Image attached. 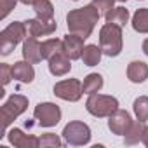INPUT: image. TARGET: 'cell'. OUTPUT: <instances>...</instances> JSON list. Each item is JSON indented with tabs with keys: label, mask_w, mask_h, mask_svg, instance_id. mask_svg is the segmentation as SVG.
<instances>
[{
	"label": "cell",
	"mask_w": 148,
	"mask_h": 148,
	"mask_svg": "<svg viewBox=\"0 0 148 148\" xmlns=\"http://www.w3.org/2000/svg\"><path fill=\"white\" fill-rule=\"evenodd\" d=\"M71 70V64H70V58L66 56L64 51L58 52L56 56H52L49 59V71L56 77H63Z\"/></svg>",
	"instance_id": "obj_14"
},
{
	"label": "cell",
	"mask_w": 148,
	"mask_h": 148,
	"mask_svg": "<svg viewBox=\"0 0 148 148\" xmlns=\"http://www.w3.org/2000/svg\"><path fill=\"white\" fill-rule=\"evenodd\" d=\"M101 87H103V77L99 75V73H89V75L84 79L82 91H84L86 94H94V92H98Z\"/></svg>",
	"instance_id": "obj_22"
},
{
	"label": "cell",
	"mask_w": 148,
	"mask_h": 148,
	"mask_svg": "<svg viewBox=\"0 0 148 148\" xmlns=\"http://www.w3.org/2000/svg\"><path fill=\"white\" fill-rule=\"evenodd\" d=\"M63 44H64V52L70 59H79L82 58V52H84V38L79 37V35H73V33H68L64 38H63Z\"/></svg>",
	"instance_id": "obj_13"
},
{
	"label": "cell",
	"mask_w": 148,
	"mask_h": 148,
	"mask_svg": "<svg viewBox=\"0 0 148 148\" xmlns=\"http://www.w3.org/2000/svg\"><path fill=\"white\" fill-rule=\"evenodd\" d=\"M145 129H146L145 122H141V120H136V122H132V125L129 127V131L124 134L125 145H136V143L143 141V134H145Z\"/></svg>",
	"instance_id": "obj_17"
},
{
	"label": "cell",
	"mask_w": 148,
	"mask_h": 148,
	"mask_svg": "<svg viewBox=\"0 0 148 148\" xmlns=\"http://www.w3.org/2000/svg\"><path fill=\"white\" fill-rule=\"evenodd\" d=\"M127 79L134 84H141L148 79V64L143 61H132L127 66Z\"/></svg>",
	"instance_id": "obj_16"
},
{
	"label": "cell",
	"mask_w": 148,
	"mask_h": 148,
	"mask_svg": "<svg viewBox=\"0 0 148 148\" xmlns=\"http://www.w3.org/2000/svg\"><path fill=\"white\" fill-rule=\"evenodd\" d=\"M54 94L64 101H79L84 94L82 91V84L77 79H68V80H61L54 86Z\"/></svg>",
	"instance_id": "obj_8"
},
{
	"label": "cell",
	"mask_w": 148,
	"mask_h": 148,
	"mask_svg": "<svg viewBox=\"0 0 148 148\" xmlns=\"http://www.w3.org/2000/svg\"><path fill=\"white\" fill-rule=\"evenodd\" d=\"M64 51V44L63 40H58V38H49L45 42H42V58L44 59H51L52 56H56L58 52Z\"/></svg>",
	"instance_id": "obj_21"
},
{
	"label": "cell",
	"mask_w": 148,
	"mask_h": 148,
	"mask_svg": "<svg viewBox=\"0 0 148 148\" xmlns=\"http://www.w3.org/2000/svg\"><path fill=\"white\" fill-rule=\"evenodd\" d=\"M131 125H132V120H131V115L125 110H117L115 113H112L108 117V127L113 134L124 136L129 131Z\"/></svg>",
	"instance_id": "obj_9"
},
{
	"label": "cell",
	"mask_w": 148,
	"mask_h": 148,
	"mask_svg": "<svg viewBox=\"0 0 148 148\" xmlns=\"http://www.w3.org/2000/svg\"><path fill=\"white\" fill-rule=\"evenodd\" d=\"M28 108V98L23 94H12L0 108V138L5 136L7 127Z\"/></svg>",
	"instance_id": "obj_2"
},
{
	"label": "cell",
	"mask_w": 148,
	"mask_h": 148,
	"mask_svg": "<svg viewBox=\"0 0 148 148\" xmlns=\"http://www.w3.org/2000/svg\"><path fill=\"white\" fill-rule=\"evenodd\" d=\"M19 2H23L25 5H33V4L37 2V0H19Z\"/></svg>",
	"instance_id": "obj_31"
},
{
	"label": "cell",
	"mask_w": 148,
	"mask_h": 148,
	"mask_svg": "<svg viewBox=\"0 0 148 148\" xmlns=\"http://www.w3.org/2000/svg\"><path fill=\"white\" fill-rule=\"evenodd\" d=\"M119 2H125V0H119Z\"/></svg>",
	"instance_id": "obj_32"
},
{
	"label": "cell",
	"mask_w": 148,
	"mask_h": 148,
	"mask_svg": "<svg viewBox=\"0 0 148 148\" xmlns=\"http://www.w3.org/2000/svg\"><path fill=\"white\" fill-rule=\"evenodd\" d=\"M33 117L38 120L42 127H52L61 120V110L54 103H40L33 110Z\"/></svg>",
	"instance_id": "obj_7"
},
{
	"label": "cell",
	"mask_w": 148,
	"mask_h": 148,
	"mask_svg": "<svg viewBox=\"0 0 148 148\" xmlns=\"http://www.w3.org/2000/svg\"><path fill=\"white\" fill-rule=\"evenodd\" d=\"M99 47L103 54L115 58L122 51V26L106 23L99 30Z\"/></svg>",
	"instance_id": "obj_3"
},
{
	"label": "cell",
	"mask_w": 148,
	"mask_h": 148,
	"mask_svg": "<svg viewBox=\"0 0 148 148\" xmlns=\"http://www.w3.org/2000/svg\"><path fill=\"white\" fill-rule=\"evenodd\" d=\"M106 23H113L119 26H125V23L129 21V11L125 7H113L105 14Z\"/></svg>",
	"instance_id": "obj_20"
},
{
	"label": "cell",
	"mask_w": 148,
	"mask_h": 148,
	"mask_svg": "<svg viewBox=\"0 0 148 148\" xmlns=\"http://www.w3.org/2000/svg\"><path fill=\"white\" fill-rule=\"evenodd\" d=\"M40 146L42 148H59L61 139H59V136H56L52 132H47V134L40 136Z\"/></svg>",
	"instance_id": "obj_25"
},
{
	"label": "cell",
	"mask_w": 148,
	"mask_h": 148,
	"mask_svg": "<svg viewBox=\"0 0 148 148\" xmlns=\"http://www.w3.org/2000/svg\"><path fill=\"white\" fill-rule=\"evenodd\" d=\"M143 52H145V54L148 56V38H146V40L143 42Z\"/></svg>",
	"instance_id": "obj_30"
},
{
	"label": "cell",
	"mask_w": 148,
	"mask_h": 148,
	"mask_svg": "<svg viewBox=\"0 0 148 148\" xmlns=\"http://www.w3.org/2000/svg\"><path fill=\"white\" fill-rule=\"evenodd\" d=\"M86 108L91 115L94 117H110L119 110V101L113 96H105V94H89Z\"/></svg>",
	"instance_id": "obj_5"
},
{
	"label": "cell",
	"mask_w": 148,
	"mask_h": 148,
	"mask_svg": "<svg viewBox=\"0 0 148 148\" xmlns=\"http://www.w3.org/2000/svg\"><path fill=\"white\" fill-rule=\"evenodd\" d=\"M132 28L138 33H148V9H138L134 12Z\"/></svg>",
	"instance_id": "obj_23"
},
{
	"label": "cell",
	"mask_w": 148,
	"mask_h": 148,
	"mask_svg": "<svg viewBox=\"0 0 148 148\" xmlns=\"http://www.w3.org/2000/svg\"><path fill=\"white\" fill-rule=\"evenodd\" d=\"M113 2L115 0H92V5H96L99 12L106 14L110 9H113Z\"/></svg>",
	"instance_id": "obj_28"
},
{
	"label": "cell",
	"mask_w": 148,
	"mask_h": 148,
	"mask_svg": "<svg viewBox=\"0 0 148 148\" xmlns=\"http://www.w3.org/2000/svg\"><path fill=\"white\" fill-rule=\"evenodd\" d=\"M73 2H77V0H73Z\"/></svg>",
	"instance_id": "obj_33"
},
{
	"label": "cell",
	"mask_w": 148,
	"mask_h": 148,
	"mask_svg": "<svg viewBox=\"0 0 148 148\" xmlns=\"http://www.w3.org/2000/svg\"><path fill=\"white\" fill-rule=\"evenodd\" d=\"M26 33H28L26 23L19 21H14L7 28H4L0 33V52H2V56H9L16 49V45L26 38Z\"/></svg>",
	"instance_id": "obj_4"
},
{
	"label": "cell",
	"mask_w": 148,
	"mask_h": 148,
	"mask_svg": "<svg viewBox=\"0 0 148 148\" xmlns=\"http://www.w3.org/2000/svg\"><path fill=\"white\" fill-rule=\"evenodd\" d=\"M101 56H103V51L101 47L94 45V44H89L84 47V52H82V61L86 66H96L99 61H101Z\"/></svg>",
	"instance_id": "obj_19"
},
{
	"label": "cell",
	"mask_w": 148,
	"mask_h": 148,
	"mask_svg": "<svg viewBox=\"0 0 148 148\" xmlns=\"http://www.w3.org/2000/svg\"><path fill=\"white\" fill-rule=\"evenodd\" d=\"M143 143H145V146H148V127L145 129V134H143Z\"/></svg>",
	"instance_id": "obj_29"
},
{
	"label": "cell",
	"mask_w": 148,
	"mask_h": 148,
	"mask_svg": "<svg viewBox=\"0 0 148 148\" xmlns=\"http://www.w3.org/2000/svg\"><path fill=\"white\" fill-rule=\"evenodd\" d=\"M26 23V28H28V35L30 37H44V35H52L58 28V23L52 19V21H40L38 18L35 19H28L25 21Z\"/></svg>",
	"instance_id": "obj_10"
},
{
	"label": "cell",
	"mask_w": 148,
	"mask_h": 148,
	"mask_svg": "<svg viewBox=\"0 0 148 148\" xmlns=\"http://www.w3.org/2000/svg\"><path fill=\"white\" fill-rule=\"evenodd\" d=\"M132 108H134V115H136L138 120H141V122H146L148 120V96L136 98Z\"/></svg>",
	"instance_id": "obj_24"
},
{
	"label": "cell",
	"mask_w": 148,
	"mask_h": 148,
	"mask_svg": "<svg viewBox=\"0 0 148 148\" xmlns=\"http://www.w3.org/2000/svg\"><path fill=\"white\" fill-rule=\"evenodd\" d=\"M0 79H2V86H7L12 79V66H9L7 63L0 64Z\"/></svg>",
	"instance_id": "obj_27"
},
{
	"label": "cell",
	"mask_w": 148,
	"mask_h": 148,
	"mask_svg": "<svg viewBox=\"0 0 148 148\" xmlns=\"http://www.w3.org/2000/svg\"><path fill=\"white\" fill-rule=\"evenodd\" d=\"M33 11L40 21H52L54 19V7L51 0H37L33 4Z\"/></svg>",
	"instance_id": "obj_18"
},
{
	"label": "cell",
	"mask_w": 148,
	"mask_h": 148,
	"mask_svg": "<svg viewBox=\"0 0 148 148\" xmlns=\"http://www.w3.org/2000/svg\"><path fill=\"white\" fill-rule=\"evenodd\" d=\"M23 58L26 61H30L32 64L42 61V44L35 38V37H26L25 42H23Z\"/></svg>",
	"instance_id": "obj_12"
},
{
	"label": "cell",
	"mask_w": 148,
	"mask_h": 148,
	"mask_svg": "<svg viewBox=\"0 0 148 148\" xmlns=\"http://www.w3.org/2000/svg\"><path fill=\"white\" fill-rule=\"evenodd\" d=\"M19 0H0V18L5 19L9 16V12L16 7V4Z\"/></svg>",
	"instance_id": "obj_26"
},
{
	"label": "cell",
	"mask_w": 148,
	"mask_h": 148,
	"mask_svg": "<svg viewBox=\"0 0 148 148\" xmlns=\"http://www.w3.org/2000/svg\"><path fill=\"white\" fill-rule=\"evenodd\" d=\"M12 79L19 80V82H25V84H30L33 82L35 79V70L32 66L30 61H18L12 64Z\"/></svg>",
	"instance_id": "obj_15"
},
{
	"label": "cell",
	"mask_w": 148,
	"mask_h": 148,
	"mask_svg": "<svg viewBox=\"0 0 148 148\" xmlns=\"http://www.w3.org/2000/svg\"><path fill=\"white\" fill-rule=\"evenodd\" d=\"M98 19H99V11L92 4H89L86 7H80V9H73L66 14L68 32L73 33V35H79L86 40V38L91 37Z\"/></svg>",
	"instance_id": "obj_1"
},
{
	"label": "cell",
	"mask_w": 148,
	"mask_h": 148,
	"mask_svg": "<svg viewBox=\"0 0 148 148\" xmlns=\"http://www.w3.org/2000/svg\"><path fill=\"white\" fill-rule=\"evenodd\" d=\"M11 145L18 146V148H37L40 146V138L33 136V134H25L21 129H11L7 134Z\"/></svg>",
	"instance_id": "obj_11"
},
{
	"label": "cell",
	"mask_w": 148,
	"mask_h": 148,
	"mask_svg": "<svg viewBox=\"0 0 148 148\" xmlns=\"http://www.w3.org/2000/svg\"><path fill=\"white\" fill-rule=\"evenodd\" d=\"M63 138L68 145H73V146H82V145H87L91 141V129L87 124L84 122H79V120H73L70 124L64 125L63 129Z\"/></svg>",
	"instance_id": "obj_6"
}]
</instances>
